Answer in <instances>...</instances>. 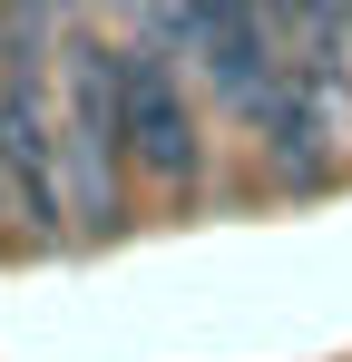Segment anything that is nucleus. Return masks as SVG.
I'll return each mask as SVG.
<instances>
[{
    "label": "nucleus",
    "mask_w": 352,
    "mask_h": 362,
    "mask_svg": "<svg viewBox=\"0 0 352 362\" xmlns=\"http://www.w3.org/2000/svg\"><path fill=\"white\" fill-rule=\"evenodd\" d=\"M108 127H117V157H127V186L147 196H206L216 186V157H206V118H196V88L157 30H117L108 40Z\"/></svg>",
    "instance_id": "obj_1"
}]
</instances>
